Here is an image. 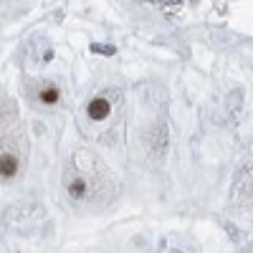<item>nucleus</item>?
Returning a JSON list of instances; mask_svg holds the SVG:
<instances>
[{"label":"nucleus","instance_id":"obj_1","mask_svg":"<svg viewBox=\"0 0 253 253\" xmlns=\"http://www.w3.org/2000/svg\"><path fill=\"white\" fill-rule=\"evenodd\" d=\"M114 177L94 152L79 150L74 152L69 167L63 170V187L71 200L76 203H96L107 200L114 193Z\"/></svg>","mask_w":253,"mask_h":253},{"label":"nucleus","instance_id":"obj_2","mask_svg":"<svg viewBox=\"0 0 253 253\" xmlns=\"http://www.w3.org/2000/svg\"><path fill=\"white\" fill-rule=\"evenodd\" d=\"M13 144L0 147V177H13L20 167V152L10 150Z\"/></svg>","mask_w":253,"mask_h":253},{"label":"nucleus","instance_id":"obj_3","mask_svg":"<svg viewBox=\"0 0 253 253\" xmlns=\"http://www.w3.org/2000/svg\"><path fill=\"white\" fill-rule=\"evenodd\" d=\"M114 107H112V99L109 96H96L94 101H89V107H86V117L91 122H107L112 117Z\"/></svg>","mask_w":253,"mask_h":253},{"label":"nucleus","instance_id":"obj_4","mask_svg":"<svg viewBox=\"0 0 253 253\" xmlns=\"http://www.w3.org/2000/svg\"><path fill=\"white\" fill-rule=\"evenodd\" d=\"M41 101L43 104H56L58 101V89L53 86V84H46V89L41 91Z\"/></svg>","mask_w":253,"mask_h":253}]
</instances>
